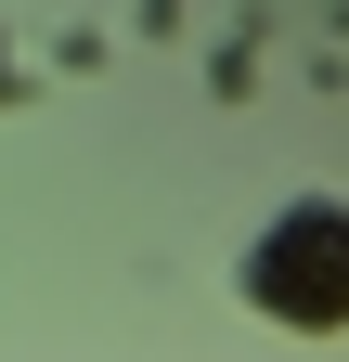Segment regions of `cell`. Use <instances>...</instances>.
I'll return each mask as SVG.
<instances>
[{"instance_id":"obj_1","label":"cell","mask_w":349,"mask_h":362,"mask_svg":"<svg viewBox=\"0 0 349 362\" xmlns=\"http://www.w3.org/2000/svg\"><path fill=\"white\" fill-rule=\"evenodd\" d=\"M246 298L297 337H336L349 324V207H285L246 259Z\"/></svg>"}]
</instances>
